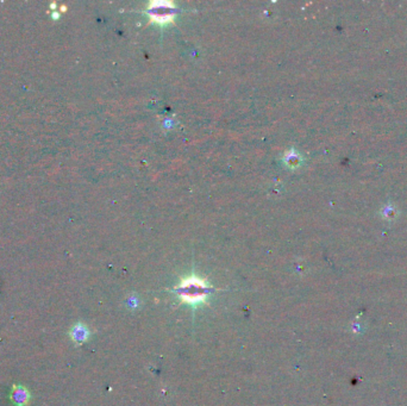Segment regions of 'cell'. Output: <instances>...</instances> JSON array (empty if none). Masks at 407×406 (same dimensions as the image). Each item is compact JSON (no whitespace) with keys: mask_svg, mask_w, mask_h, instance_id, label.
<instances>
[{"mask_svg":"<svg viewBox=\"0 0 407 406\" xmlns=\"http://www.w3.org/2000/svg\"><path fill=\"white\" fill-rule=\"evenodd\" d=\"M175 292L179 294L182 303L198 305V304L205 303L206 298L211 292V287L209 286L206 280L199 279L198 277L193 275L188 279L182 280L179 286L175 287Z\"/></svg>","mask_w":407,"mask_h":406,"instance_id":"obj_1","label":"cell"},{"mask_svg":"<svg viewBox=\"0 0 407 406\" xmlns=\"http://www.w3.org/2000/svg\"><path fill=\"white\" fill-rule=\"evenodd\" d=\"M75 340H78V341H81V342H83V341H85L87 339V336H88V332H87V330L85 329V327H81V326H79V327H77V329H75Z\"/></svg>","mask_w":407,"mask_h":406,"instance_id":"obj_2","label":"cell"}]
</instances>
